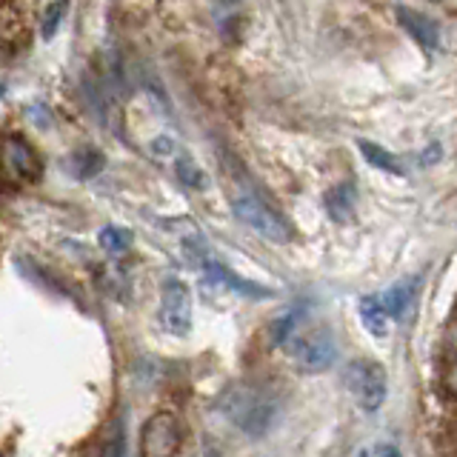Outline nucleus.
Segmentation results:
<instances>
[{
	"instance_id": "obj_9",
	"label": "nucleus",
	"mask_w": 457,
	"mask_h": 457,
	"mask_svg": "<svg viewBox=\"0 0 457 457\" xmlns=\"http://www.w3.org/2000/svg\"><path fill=\"white\" fill-rule=\"evenodd\" d=\"M4 152H6V161L12 166V171L18 175L21 180H35L40 175V163H37V154L32 152L26 140L21 137H9L4 143Z\"/></svg>"
},
{
	"instance_id": "obj_7",
	"label": "nucleus",
	"mask_w": 457,
	"mask_h": 457,
	"mask_svg": "<svg viewBox=\"0 0 457 457\" xmlns=\"http://www.w3.org/2000/svg\"><path fill=\"white\" fill-rule=\"evenodd\" d=\"M395 14L400 26L406 29L409 37L418 43L423 52H437L440 49V26L423 14L420 9H409V6H395Z\"/></svg>"
},
{
	"instance_id": "obj_20",
	"label": "nucleus",
	"mask_w": 457,
	"mask_h": 457,
	"mask_svg": "<svg viewBox=\"0 0 457 457\" xmlns=\"http://www.w3.org/2000/svg\"><path fill=\"white\" fill-rule=\"evenodd\" d=\"M378 457H403V454H400V449L392 446V443H386V446L378 449Z\"/></svg>"
},
{
	"instance_id": "obj_18",
	"label": "nucleus",
	"mask_w": 457,
	"mask_h": 457,
	"mask_svg": "<svg viewBox=\"0 0 457 457\" xmlns=\"http://www.w3.org/2000/svg\"><path fill=\"white\" fill-rule=\"evenodd\" d=\"M104 457H126V437H123V426L114 423L112 432L104 440Z\"/></svg>"
},
{
	"instance_id": "obj_22",
	"label": "nucleus",
	"mask_w": 457,
	"mask_h": 457,
	"mask_svg": "<svg viewBox=\"0 0 457 457\" xmlns=\"http://www.w3.org/2000/svg\"><path fill=\"white\" fill-rule=\"evenodd\" d=\"M449 343L457 349V323H454V328H452V335H449Z\"/></svg>"
},
{
	"instance_id": "obj_14",
	"label": "nucleus",
	"mask_w": 457,
	"mask_h": 457,
	"mask_svg": "<svg viewBox=\"0 0 457 457\" xmlns=\"http://www.w3.org/2000/svg\"><path fill=\"white\" fill-rule=\"evenodd\" d=\"M175 175L183 186H189V189H197V192L209 189V175L204 171V166H197V161H192V157H186V154L175 157Z\"/></svg>"
},
{
	"instance_id": "obj_13",
	"label": "nucleus",
	"mask_w": 457,
	"mask_h": 457,
	"mask_svg": "<svg viewBox=\"0 0 457 457\" xmlns=\"http://www.w3.org/2000/svg\"><path fill=\"white\" fill-rule=\"evenodd\" d=\"M357 149H361V154L366 157V163H369V166H375V169H380V171H389V175H395V178L403 175V166H400L397 157H395L392 152L380 149L378 143L357 140Z\"/></svg>"
},
{
	"instance_id": "obj_21",
	"label": "nucleus",
	"mask_w": 457,
	"mask_h": 457,
	"mask_svg": "<svg viewBox=\"0 0 457 457\" xmlns=\"http://www.w3.org/2000/svg\"><path fill=\"white\" fill-rule=\"evenodd\" d=\"M449 389L452 392H457V363L452 366V371H449Z\"/></svg>"
},
{
	"instance_id": "obj_1",
	"label": "nucleus",
	"mask_w": 457,
	"mask_h": 457,
	"mask_svg": "<svg viewBox=\"0 0 457 457\" xmlns=\"http://www.w3.org/2000/svg\"><path fill=\"white\" fill-rule=\"evenodd\" d=\"M220 409L226 418L232 420V426L249 437H263L269 428L275 426L280 414L278 397L261 389V386H249V383L232 386V389L223 395Z\"/></svg>"
},
{
	"instance_id": "obj_8",
	"label": "nucleus",
	"mask_w": 457,
	"mask_h": 457,
	"mask_svg": "<svg viewBox=\"0 0 457 457\" xmlns=\"http://www.w3.org/2000/svg\"><path fill=\"white\" fill-rule=\"evenodd\" d=\"M414 292H418V278H403V280L392 283L389 289L378 295L380 306H383L386 314H389V320H392V323H397V320H403V318H406V312H409L411 300H414Z\"/></svg>"
},
{
	"instance_id": "obj_17",
	"label": "nucleus",
	"mask_w": 457,
	"mask_h": 457,
	"mask_svg": "<svg viewBox=\"0 0 457 457\" xmlns=\"http://www.w3.org/2000/svg\"><path fill=\"white\" fill-rule=\"evenodd\" d=\"M69 12V6L66 4H52V6H46L43 9V21H40V35L43 37H52L57 29H61V21H63V14Z\"/></svg>"
},
{
	"instance_id": "obj_16",
	"label": "nucleus",
	"mask_w": 457,
	"mask_h": 457,
	"mask_svg": "<svg viewBox=\"0 0 457 457\" xmlns=\"http://www.w3.org/2000/svg\"><path fill=\"white\" fill-rule=\"evenodd\" d=\"M97 243H100V249L109 254H123L132 246V232H126L120 226H104L97 232Z\"/></svg>"
},
{
	"instance_id": "obj_5",
	"label": "nucleus",
	"mask_w": 457,
	"mask_h": 457,
	"mask_svg": "<svg viewBox=\"0 0 457 457\" xmlns=\"http://www.w3.org/2000/svg\"><path fill=\"white\" fill-rule=\"evenodd\" d=\"M157 320L166 335L183 337L192 328V289L189 283L180 278H169L161 289V309H157Z\"/></svg>"
},
{
	"instance_id": "obj_23",
	"label": "nucleus",
	"mask_w": 457,
	"mask_h": 457,
	"mask_svg": "<svg viewBox=\"0 0 457 457\" xmlns=\"http://www.w3.org/2000/svg\"><path fill=\"white\" fill-rule=\"evenodd\" d=\"M204 457H214V454H204Z\"/></svg>"
},
{
	"instance_id": "obj_6",
	"label": "nucleus",
	"mask_w": 457,
	"mask_h": 457,
	"mask_svg": "<svg viewBox=\"0 0 457 457\" xmlns=\"http://www.w3.org/2000/svg\"><path fill=\"white\" fill-rule=\"evenodd\" d=\"M180 446V423L171 411H157L143 423L140 457H171Z\"/></svg>"
},
{
	"instance_id": "obj_11",
	"label": "nucleus",
	"mask_w": 457,
	"mask_h": 457,
	"mask_svg": "<svg viewBox=\"0 0 457 457\" xmlns=\"http://www.w3.org/2000/svg\"><path fill=\"white\" fill-rule=\"evenodd\" d=\"M357 314H361V323L371 337H386L392 332V320L383 312L378 295H363L357 300Z\"/></svg>"
},
{
	"instance_id": "obj_15",
	"label": "nucleus",
	"mask_w": 457,
	"mask_h": 457,
	"mask_svg": "<svg viewBox=\"0 0 457 457\" xmlns=\"http://www.w3.org/2000/svg\"><path fill=\"white\" fill-rule=\"evenodd\" d=\"M300 318H303V309H289V312H283L280 318L271 323V343L275 346H286L295 335H297V326H300Z\"/></svg>"
},
{
	"instance_id": "obj_19",
	"label": "nucleus",
	"mask_w": 457,
	"mask_h": 457,
	"mask_svg": "<svg viewBox=\"0 0 457 457\" xmlns=\"http://www.w3.org/2000/svg\"><path fill=\"white\" fill-rule=\"evenodd\" d=\"M152 152L157 157H178V143H175V137L161 135V137L152 140Z\"/></svg>"
},
{
	"instance_id": "obj_2",
	"label": "nucleus",
	"mask_w": 457,
	"mask_h": 457,
	"mask_svg": "<svg viewBox=\"0 0 457 457\" xmlns=\"http://www.w3.org/2000/svg\"><path fill=\"white\" fill-rule=\"evenodd\" d=\"M232 212H235V218L243 226H249L257 237H263L269 243H278V246H286V243L292 240L289 220H286L271 204H266L257 192H249V189L237 192L232 197Z\"/></svg>"
},
{
	"instance_id": "obj_10",
	"label": "nucleus",
	"mask_w": 457,
	"mask_h": 457,
	"mask_svg": "<svg viewBox=\"0 0 457 457\" xmlns=\"http://www.w3.org/2000/svg\"><path fill=\"white\" fill-rule=\"evenodd\" d=\"M323 206H326V214L332 218L335 223H349L352 214H354V206H357V192L349 180H343L337 186H332L326 195H323Z\"/></svg>"
},
{
	"instance_id": "obj_3",
	"label": "nucleus",
	"mask_w": 457,
	"mask_h": 457,
	"mask_svg": "<svg viewBox=\"0 0 457 457\" xmlns=\"http://www.w3.org/2000/svg\"><path fill=\"white\" fill-rule=\"evenodd\" d=\"M343 386L352 395L357 409L366 414H375L383 409L386 395H389V378H386V369L378 361H352L343 369Z\"/></svg>"
},
{
	"instance_id": "obj_12",
	"label": "nucleus",
	"mask_w": 457,
	"mask_h": 457,
	"mask_svg": "<svg viewBox=\"0 0 457 457\" xmlns=\"http://www.w3.org/2000/svg\"><path fill=\"white\" fill-rule=\"evenodd\" d=\"M206 275H209L212 280H218L220 286H226V289L240 292V295H252V297H266V295H269L266 289H261V286H254V283H249V280L237 278L232 269H226V266L218 263V261H206Z\"/></svg>"
},
{
	"instance_id": "obj_4",
	"label": "nucleus",
	"mask_w": 457,
	"mask_h": 457,
	"mask_svg": "<svg viewBox=\"0 0 457 457\" xmlns=\"http://www.w3.org/2000/svg\"><path fill=\"white\" fill-rule=\"evenodd\" d=\"M289 357L297 371L303 375H320L332 369L337 361V340L328 328H312V332H297L289 343Z\"/></svg>"
}]
</instances>
